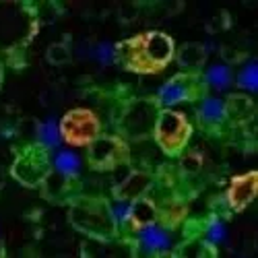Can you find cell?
Wrapping results in <instances>:
<instances>
[{"mask_svg":"<svg viewBox=\"0 0 258 258\" xmlns=\"http://www.w3.org/2000/svg\"><path fill=\"white\" fill-rule=\"evenodd\" d=\"M176 56V41L163 31H145L116 44V62L135 75H157Z\"/></svg>","mask_w":258,"mask_h":258,"instance_id":"6da1fadb","label":"cell"},{"mask_svg":"<svg viewBox=\"0 0 258 258\" xmlns=\"http://www.w3.org/2000/svg\"><path fill=\"white\" fill-rule=\"evenodd\" d=\"M153 137L165 155L176 157L188 147V141L192 137V124L188 122V118L182 112L165 107L155 118Z\"/></svg>","mask_w":258,"mask_h":258,"instance_id":"7a4b0ae2","label":"cell"},{"mask_svg":"<svg viewBox=\"0 0 258 258\" xmlns=\"http://www.w3.org/2000/svg\"><path fill=\"white\" fill-rule=\"evenodd\" d=\"M60 139L71 147H89L101 135V122L97 114L87 107H75L62 116L60 124Z\"/></svg>","mask_w":258,"mask_h":258,"instance_id":"3957f363","label":"cell"},{"mask_svg":"<svg viewBox=\"0 0 258 258\" xmlns=\"http://www.w3.org/2000/svg\"><path fill=\"white\" fill-rule=\"evenodd\" d=\"M207 87L209 85L205 83V79L199 77L197 73H180L161 85V89L157 93V103L163 107H171L184 101L205 99Z\"/></svg>","mask_w":258,"mask_h":258,"instance_id":"277c9868","label":"cell"},{"mask_svg":"<svg viewBox=\"0 0 258 258\" xmlns=\"http://www.w3.org/2000/svg\"><path fill=\"white\" fill-rule=\"evenodd\" d=\"M73 223L81 231L91 233L95 238H110L114 233V215L112 207L103 201H81L73 209Z\"/></svg>","mask_w":258,"mask_h":258,"instance_id":"5b68a950","label":"cell"},{"mask_svg":"<svg viewBox=\"0 0 258 258\" xmlns=\"http://www.w3.org/2000/svg\"><path fill=\"white\" fill-rule=\"evenodd\" d=\"M128 147L118 137H97L89 145V165L97 171H107L128 163Z\"/></svg>","mask_w":258,"mask_h":258,"instance_id":"8992f818","label":"cell"},{"mask_svg":"<svg viewBox=\"0 0 258 258\" xmlns=\"http://www.w3.org/2000/svg\"><path fill=\"white\" fill-rule=\"evenodd\" d=\"M50 171V157H48V149L41 145H33L27 151L21 155L13 167V174L23 182V184H37L41 182Z\"/></svg>","mask_w":258,"mask_h":258,"instance_id":"52a82bcc","label":"cell"},{"mask_svg":"<svg viewBox=\"0 0 258 258\" xmlns=\"http://www.w3.org/2000/svg\"><path fill=\"white\" fill-rule=\"evenodd\" d=\"M258 192V171H246L242 176H233L227 186V205L233 213H242Z\"/></svg>","mask_w":258,"mask_h":258,"instance_id":"ba28073f","label":"cell"},{"mask_svg":"<svg viewBox=\"0 0 258 258\" xmlns=\"http://www.w3.org/2000/svg\"><path fill=\"white\" fill-rule=\"evenodd\" d=\"M139 244L147 254H163L171 248V235L167 227L153 221L139 229Z\"/></svg>","mask_w":258,"mask_h":258,"instance_id":"9c48e42d","label":"cell"},{"mask_svg":"<svg viewBox=\"0 0 258 258\" xmlns=\"http://www.w3.org/2000/svg\"><path fill=\"white\" fill-rule=\"evenodd\" d=\"M199 122L205 126V128H217L221 126L225 120H227V114H225V101L219 99V97H205L199 105Z\"/></svg>","mask_w":258,"mask_h":258,"instance_id":"30bf717a","label":"cell"},{"mask_svg":"<svg viewBox=\"0 0 258 258\" xmlns=\"http://www.w3.org/2000/svg\"><path fill=\"white\" fill-rule=\"evenodd\" d=\"M225 114L227 118H235L238 122H244L248 118H252L254 114V103L248 97H240V95H231L225 101Z\"/></svg>","mask_w":258,"mask_h":258,"instance_id":"8fae6325","label":"cell"},{"mask_svg":"<svg viewBox=\"0 0 258 258\" xmlns=\"http://www.w3.org/2000/svg\"><path fill=\"white\" fill-rule=\"evenodd\" d=\"M54 167L60 176L64 178H75L81 171V159L73 151H58L54 155Z\"/></svg>","mask_w":258,"mask_h":258,"instance_id":"7c38bea8","label":"cell"},{"mask_svg":"<svg viewBox=\"0 0 258 258\" xmlns=\"http://www.w3.org/2000/svg\"><path fill=\"white\" fill-rule=\"evenodd\" d=\"M205 83L215 89H227L231 85V69L225 64H213L205 75Z\"/></svg>","mask_w":258,"mask_h":258,"instance_id":"4fadbf2b","label":"cell"},{"mask_svg":"<svg viewBox=\"0 0 258 258\" xmlns=\"http://www.w3.org/2000/svg\"><path fill=\"white\" fill-rule=\"evenodd\" d=\"M37 141L46 149H56L60 143V131L54 120H46L37 126Z\"/></svg>","mask_w":258,"mask_h":258,"instance_id":"5bb4252c","label":"cell"},{"mask_svg":"<svg viewBox=\"0 0 258 258\" xmlns=\"http://www.w3.org/2000/svg\"><path fill=\"white\" fill-rule=\"evenodd\" d=\"M238 85L248 91H256L258 89V71H256V62H250L246 69H242L240 77H238Z\"/></svg>","mask_w":258,"mask_h":258,"instance_id":"9a60e30c","label":"cell"},{"mask_svg":"<svg viewBox=\"0 0 258 258\" xmlns=\"http://www.w3.org/2000/svg\"><path fill=\"white\" fill-rule=\"evenodd\" d=\"M225 238H227L225 225H223L219 219H215V221L209 225V229H207V240H209L211 244H219V242H223Z\"/></svg>","mask_w":258,"mask_h":258,"instance_id":"2e32d148","label":"cell"},{"mask_svg":"<svg viewBox=\"0 0 258 258\" xmlns=\"http://www.w3.org/2000/svg\"><path fill=\"white\" fill-rule=\"evenodd\" d=\"M93 56L101 64H112V62H116V46H112V44H99L93 50Z\"/></svg>","mask_w":258,"mask_h":258,"instance_id":"e0dca14e","label":"cell"},{"mask_svg":"<svg viewBox=\"0 0 258 258\" xmlns=\"http://www.w3.org/2000/svg\"><path fill=\"white\" fill-rule=\"evenodd\" d=\"M0 83H3V67H0Z\"/></svg>","mask_w":258,"mask_h":258,"instance_id":"ac0fdd59","label":"cell"}]
</instances>
